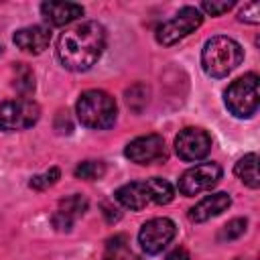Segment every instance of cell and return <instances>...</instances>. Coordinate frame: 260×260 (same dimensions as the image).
<instances>
[{
  "mask_svg": "<svg viewBox=\"0 0 260 260\" xmlns=\"http://www.w3.org/2000/svg\"><path fill=\"white\" fill-rule=\"evenodd\" d=\"M244 59V49L238 41L225 35H217L205 41L201 51V67L209 77H225Z\"/></svg>",
  "mask_w": 260,
  "mask_h": 260,
  "instance_id": "7a4b0ae2",
  "label": "cell"
},
{
  "mask_svg": "<svg viewBox=\"0 0 260 260\" xmlns=\"http://www.w3.org/2000/svg\"><path fill=\"white\" fill-rule=\"evenodd\" d=\"M41 14L51 26H65L83 16V6L75 2H43Z\"/></svg>",
  "mask_w": 260,
  "mask_h": 260,
  "instance_id": "5bb4252c",
  "label": "cell"
},
{
  "mask_svg": "<svg viewBox=\"0 0 260 260\" xmlns=\"http://www.w3.org/2000/svg\"><path fill=\"white\" fill-rule=\"evenodd\" d=\"M234 173H236V177H238L244 185H248L250 189H258V185H260V179H258V154H256V152L244 154V156L236 162Z\"/></svg>",
  "mask_w": 260,
  "mask_h": 260,
  "instance_id": "2e32d148",
  "label": "cell"
},
{
  "mask_svg": "<svg viewBox=\"0 0 260 260\" xmlns=\"http://www.w3.org/2000/svg\"><path fill=\"white\" fill-rule=\"evenodd\" d=\"M106 49V28L95 20H83L61 32L57 41V59L69 71L91 69Z\"/></svg>",
  "mask_w": 260,
  "mask_h": 260,
  "instance_id": "6da1fadb",
  "label": "cell"
},
{
  "mask_svg": "<svg viewBox=\"0 0 260 260\" xmlns=\"http://www.w3.org/2000/svg\"><path fill=\"white\" fill-rule=\"evenodd\" d=\"M234 6H236L234 0H205V2H201V10L207 12L209 16H221L228 10H232Z\"/></svg>",
  "mask_w": 260,
  "mask_h": 260,
  "instance_id": "603a6c76",
  "label": "cell"
},
{
  "mask_svg": "<svg viewBox=\"0 0 260 260\" xmlns=\"http://www.w3.org/2000/svg\"><path fill=\"white\" fill-rule=\"evenodd\" d=\"M102 209H104L102 213H104V217H106V221H108V223H116V221L122 217V215H120V211H118L114 205H110L108 201H104V203H102Z\"/></svg>",
  "mask_w": 260,
  "mask_h": 260,
  "instance_id": "484cf974",
  "label": "cell"
},
{
  "mask_svg": "<svg viewBox=\"0 0 260 260\" xmlns=\"http://www.w3.org/2000/svg\"><path fill=\"white\" fill-rule=\"evenodd\" d=\"M177 236V225L169 217H152L146 223H142L138 232V244L146 254H158L162 252L173 238Z\"/></svg>",
  "mask_w": 260,
  "mask_h": 260,
  "instance_id": "9c48e42d",
  "label": "cell"
},
{
  "mask_svg": "<svg viewBox=\"0 0 260 260\" xmlns=\"http://www.w3.org/2000/svg\"><path fill=\"white\" fill-rule=\"evenodd\" d=\"M240 22H248V24H258L260 22V4L258 2H250L244 4V8L238 14Z\"/></svg>",
  "mask_w": 260,
  "mask_h": 260,
  "instance_id": "cb8c5ba5",
  "label": "cell"
},
{
  "mask_svg": "<svg viewBox=\"0 0 260 260\" xmlns=\"http://www.w3.org/2000/svg\"><path fill=\"white\" fill-rule=\"evenodd\" d=\"M223 102L228 110L236 118H252L258 112V75L246 73L244 77H238L232 81L223 93Z\"/></svg>",
  "mask_w": 260,
  "mask_h": 260,
  "instance_id": "277c9868",
  "label": "cell"
},
{
  "mask_svg": "<svg viewBox=\"0 0 260 260\" xmlns=\"http://www.w3.org/2000/svg\"><path fill=\"white\" fill-rule=\"evenodd\" d=\"M150 187H152V203L156 205H167L173 201L175 197V189L167 179L160 177H152L150 179Z\"/></svg>",
  "mask_w": 260,
  "mask_h": 260,
  "instance_id": "ffe728a7",
  "label": "cell"
},
{
  "mask_svg": "<svg viewBox=\"0 0 260 260\" xmlns=\"http://www.w3.org/2000/svg\"><path fill=\"white\" fill-rule=\"evenodd\" d=\"M87 211V199L83 195H69L59 201V209L53 213L51 221L53 228L59 232H69L77 217H81Z\"/></svg>",
  "mask_w": 260,
  "mask_h": 260,
  "instance_id": "7c38bea8",
  "label": "cell"
},
{
  "mask_svg": "<svg viewBox=\"0 0 260 260\" xmlns=\"http://www.w3.org/2000/svg\"><path fill=\"white\" fill-rule=\"evenodd\" d=\"M73 175L77 179H83V181H98L106 175V162H102V160H83L75 167Z\"/></svg>",
  "mask_w": 260,
  "mask_h": 260,
  "instance_id": "d6986e66",
  "label": "cell"
},
{
  "mask_svg": "<svg viewBox=\"0 0 260 260\" xmlns=\"http://www.w3.org/2000/svg\"><path fill=\"white\" fill-rule=\"evenodd\" d=\"M41 118V108L35 100L18 98L0 104V130L16 132L35 126Z\"/></svg>",
  "mask_w": 260,
  "mask_h": 260,
  "instance_id": "5b68a950",
  "label": "cell"
},
{
  "mask_svg": "<svg viewBox=\"0 0 260 260\" xmlns=\"http://www.w3.org/2000/svg\"><path fill=\"white\" fill-rule=\"evenodd\" d=\"M221 175H223V171L217 162H199L181 175L179 193L185 197H195V195L215 187L219 183Z\"/></svg>",
  "mask_w": 260,
  "mask_h": 260,
  "instance_id": "52a82bcc",
  "label": "cell"
},
{
  "mask_svg": "<svg viewBox=\"0 0 260 260\" xmlns=\"http://www.w3.org/2000/svg\"><path fill=\"white\" fill-rule=\"evenodd\" d=\"M12 87L20 93V95H24V98H28L32 91H35V73H32V69L26 65V63H16L14 67H12Z\"/></svg>",
  "mask_w": 260,
  "mask_h": 260,
  "instance_id": "e0dca14e",
  "label": "cell"
},
{
  "mask_svg": "<svg viewBox=\"0 0 260 260\" xmlns=\"http://www.w3.org/2000/svg\"><path fill=\"white\" fill-rule=\"evenodd\" d=\"M126 158H130L136 165H158L169 158V150L165 144V138L160 134H144L134 138L124 148Z\"/></svg>",
  "mask_w": 260,
  "mask_h": 260,
  "instance_id": "ba28073f",
  "label": "cell"
},
{
  "mask_svg": "<svg viewBox=\"0 0 260 260\" xmlns=\"http://www.w3.org/2000/svg\"><path fill=\"white\" fill-rule=\"evenodd\" d=\"M246 228H248V221H246L244 217H236V219L228 221V223L219 230L217 240H219V242H232V240H238V238L246 232Z\"/></svg>",
  "mask_w": 260,
  "mask_h": 260,
  "instance_id": "44dd1931",
  "label": "cell"
},
{
  "mask_svg": "<svg viewBox=\"0 0 260 260\" xmlns=\"http://www.w3.org/2000/svg\"><path fill=\"white\" fill-rule=\"evenodd\" d=\"M55 130H57L59 134H71L73 124H71L67 112H59V114H57V118H55Z\"/></svg>",
  "mask_w": 260,
  "mask_h": 260,
  "instance_id": "d4e9b609",
  "label": "cell"
},
{
  "mask_svg": "<svg viewBox=\"0 0 260 260\" xmlns=\"http://www.w3.org/2000/svg\"><path fill=\"white\" fill-rule=\"evenodd\" d=\"M232 205V197L223 191L219 193H211L207 197H203L199 203H195L191 209H189V219L195 221V223H203L219 213H223L228 207Z\"/></svg>",
  "mask_w": 260,
  "mask_h": 260,
  "instance_id": "9a60e30c",
  "label": "cell"
},
{
  "mask_svg": "<svg viewBox=\"0 0 260 260\" xmlns=\"http://www.w3.org/2000/svg\"><path fill=\"white\" fill-rule=\"evenodd\" d=\"M114 199H116L120 205H124L126 209H132V211L144 209L148 203H152L150 179L132 181V183H126V185L118 187L116 193H114Z\"/></svg>",
  "mask_w": 260,
  "mask_h": 260,
  "instance_id": "8fae6325",
  "label": "cell"
},
{
  "mask_svg": "<svg viewBox=\"0 0 260 260\" xmlns=\"http://www.w3.org/2000/svg\"><path fill=\"white\" fill-rule=\"evenodd\" d=\"M59 179H61V171H59L57 167H51V169L45 171L43 175H35V177L28 181V187H30V189H37V191H45V189L53 187Z\"/></svg>",
  "mask_w": 260,
  "mask_h": 260,
  "instance_id": "7402d4cb",
  "label": "cell"
},
{
  "mask_svg": "<svg viewBox=\"0 0 260 260\" xmlns=\"http://www.w3.org/2000/svg\"><path fill=\"white\" fill-rule=\"evenodd\" d=\"M148 95H150V89H148V85H144V83H134L132 87H128V89L124 91L126 106H128L134 114H140V112L146 108Z\"/></svg>",
  "mask_w": 260,
  "mask_h": 260,
  "instance_id": "ac0fdd59",
  "label": "cell"
},
{
  "mask_svg": "<svg viewBox=\"0 0 260 260\" xmlns=\"http://www.w3.org/2000/svg\"><path fill=\"white\" fill-rule=\"evenodd\" d=\"M165 260H191V254H189L185 248H175V250H171V252L167 254Z\"/></svg>",
  "mask_w": 260,
  "mask_h": 260,
  "instance_id": "4316f807",
  "label": "cell"
},
{
  "mask_svg": "<svg viewBox=\"0 0 260 260\" xmlns=\"http://www.w3.org/2000/svg\"><path fill=\"white\" fill-rule=\"evenodd\" d=\"M75 112L83 126L91 130H106L114 126L118 108H116V100L110 93L102 89H87L79 95L75 104Z\"/></svg>",
  "mask_w": 260,
  "mask_h": 260,
  "instance_id": "3957f363",
  "label": "cell"
},
{
  "mask_svg": "<svg viewBox=\"0 0 260 260\" xmlns=\"http://www.w3.org/2000/svg\"><path fill=\"white\" fill-rule=\"evenodd\" d=\"M14 45L26 53H32V55H39L43 53L49 43H51V30L47 26H41V24H32V26H24V28H18L14 32Z\"/></svg>",
  "mask_w": 260,
  "mask_h": 260,
  "instance_id": "4fadbf2b",
  "label": "cell"
},
{
  "mask_svg": "<svg viewBox=\"0 0 260 260\" xmlns=\"http://www.w3.org/2000/svg\"><path fill=\"white\" fill-rule=\"evenodd\" d=\"M211 150V136L203 128L187 126L175 136V152L185 162H197Z\"/></svg>",
  "mask_w": 260,
  "mask_h": 260,
  "instance_id": "30bf717a",
  "label": "cell"
},
{
  "mask_svg": "<svg viewBox=\"0 0 260 260\" xmlns=\"http://www.w3.org/2000/svg\"><path fill=\"white\" fill-rule=\"evenodd\" d=\"M203 22V14L199 8L195 6H183L171 20L162 22L156 28V41L165 47L175 45L177 41L185 39L187 35H191L193 30H197Z\"/></svg>",
  "mask_w": 260,
  "mask_h": 260,
  "instance_id": "8992f818",
  "label": "cell"
}]
</instances>
